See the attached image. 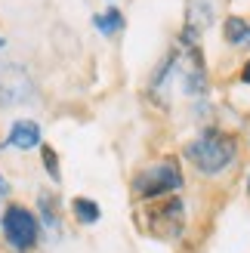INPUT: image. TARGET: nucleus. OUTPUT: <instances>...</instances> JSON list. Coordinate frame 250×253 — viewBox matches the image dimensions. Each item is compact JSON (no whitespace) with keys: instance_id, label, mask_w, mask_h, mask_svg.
Masks as SVG:
<instances>
[{"instance_id":"nucleus-1","label":"nucleus","mask_w":250,"mask_h":253,"mask_svg":"<svg viewBox=\"0 0 250 253\" xmlns=\"http://www.w3.org/2000/svg\"><path fill=\"white\" fill-rule=\"evenodd\" d=\"M238 158H241V139L226 126H204L195 139L182 145V161H189V167L204 179L226 176L238 164Z\"/></svg>"},{"instance_id":"nucleus-2","label":"nucleus","mask_w":250,"mask_h":253,"mask_svg":"<svg viewBox=\"0 0 250 253\" xmlns=\"http://www.w3.org/2000/svg\"><path fill=\"white\" fill-rule=\"evenodd\" d=\"M136 225L158 241H182L189 232V201L179 195L142 201V207L136 210Z\"/></svg>"},{"instance_id":"nucleus-3","label":"nucleus","mask_w":250,"mask_h":253,"mask_svg":"<svg viewBox=\"0 0 250 253\" xmlns=\"http://www.w3.org/2000/svg\"><path fill=\"white\" fill-rule=\"evenodd\" d=\"M133 198L139 201H155V198H167V195H179L185 188V173H182V161L176 155H164L152 164H145L142 170L133 173Z\"/></svg>"},{"instance_id":"nucleus-4","label":"nucleus","mask_w":250,"mask_h":253,"mask_svg":"<svg viewBox=\"0 0 250 253\" xmlns=\"http://www.w3.org/2000/svg\"><path fill=\"white\" fill-rule=\"evenodd\" d=\"M0 229H3L6 244L16 253H31L37 247V241H41V219L25 204H19V201H12V204L3 207Z\"/></svg>"},{"instance_id":"nucleus-5","label":"nucleus","mask_w":250,"mask_h":253,"mask_svg":"<svg viewBox=\"0 0 250 253\" xmlns=\"http://www.w3.org/2000/svg\"><path fill=\"white\" fill-rule=\"evenodd\" d=\"M34 99V78L16 62H0V108H16Z\"/></svg>"},{"instance_id":"nucleus-6","label":"nucleus","mask_w":250,"mask_h":253,"mask_svg":"<svg viewBox=\"0 0 250 253\" xmlns=\"http://www.w3.org/2000/svg\"><path fill=\"white\" fill-rule=\"evenodd\" d=\"M6 145H9V148H19V151H31V148H37V145H43V130H41V124L31 121V118L12 121L9 133H6Z\"/></svg>"},{"instance_id":"nucleus-7","label":"nucleus","mask_w":250,"mask_h":253,"mask_svg":"<svg viewBox=\"0 0 250 253\" xmlns=\"http://www.w3.org/2000/svg\"><path fill=\"white\" fill-rule=\"evenodd\" d=\"M222 41H226L232 49H250V19L247 16H232L222 19Z\"/></svg>"},{"instance_id":"nucleus-8","label":"nucleus","mask_w":250,"mask_h":253,"mask_svg":"<svg viewBox=\"0 0 250 253\" xmlns=\"http://www.w3.org/2000/svg\"><path fill=\"white\" fill-rule=\"evenodd\" d=\"M37 213H41V225L46 232H59L62 229V213H59V198L53 192H37Z\"/></svg>"},{"instance_id":"nucleus-9","label":"nucleus","mask_w":250,"mask_h":253,"mask_svg":"<svg viewBox=\"0 0 250 253\" xmlns=\"http://www.w3.org/2000/svg\"><path fill=\"white\" fill-rule=\"evenodd\" d=\"M213 19H216V9L210 0H189V6H185V25H192V28H198L204 34L213 25Z\"/></svg>"},{"instance_id":"nucleus-10","label":"nucleus","mask_w":250,"mask_h":253,"mask_svg":"<svg viewBox=\"0 0 250 253\" xmlns=\"http://www.w3.org/2000/svg\"><path fill=\"white\" fill-rule=\"evenodd\" d=\"M90 22L102 37H118L124 31V25H127V19H124V12L118 6H105V12H96Z\"/></svg>"},{"instance_id":"nucleus-11","label":"nucleus","mask_w":250,"mask_h":253,"mask_svg":"<svg viewBox=\"0 0 250 253\" xmlns=\"http://www.w3.org/2000/svg\"><path fill=\"white\" fill-rule=\"evenodd\" d=\"M71 216L81 225H96L99 219H102V207H99V201L78 195V198H71Z\"/></svg>"},{"instance_id":"nucleus-12","label":"nucleus","mask_w":250,"mask_h":253,"mask_svg":"<svg viewBox=\"0 0 250 253\" xmlns=\"http://www.w3.org/2000/svg\"><path fill=\"white\" fill-rule=\"evenodd\" d=\"M41 164H43L46 176L59 185V182H62V167H59V155H56L53 145H41Z\"/></svg>"},{"instance_id":"nucleus-13","label":"nucleus","mask_w":250,"mask_h":253,"mask_svg":"<svg viewBox=\"0 0 250 253\" xmlns=\"http://www.w3.org/2000/svg\"><path fill=\"white\" fill-rule=\"evenodd\" d=\"M238 86H250V59L241 65V71H238V81H235Z\"/></svg>"},{"instance_id":"nucleus-14","label":"nucleus","mask_w":250,"mask_h":253,"mask_svg":"<svg viewBox=\"0 0 250 253\" xmlns=\"http://www.w3.org/2000/svg\"><path fill=\"white\" fill-rule=\"evenodd\" d=\"M9 192H12V185L6 182V176H3V173H0V198H6Z\"/></svg>"},{"instance_id":"nucleus-15","label":"nucleus","mask_w":250,"mask_h":253,"mask_svg":"<svg viewBox=\"0 0 250 253\" xmlns=\"http://www.w3.org/2000/svg\"><path fill=\"white\" fill-rule=\"evenodd\" d=\"M244 188H247V198H250V173H247V182H244Z\"/></svg>"},{"instance_id":"nucleus-16","label":"nucleus","mask_w":250,"mask_h":253,"mask_svg":"<svg viewBox=\"0 0 250 253\" xmlns=\"http://www.w3.org/2000/svg\"><path fill=\"white\" fill-rule=\"evenodd\" d=\"M3 46H6V37H3V34H0V49H3Z\"/></svg>"}]
</instances>
